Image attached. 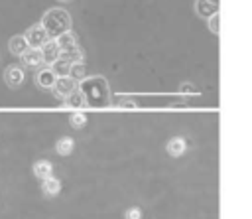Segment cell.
Masks as SVG:
<instances>
[{"label":"cell","instance_id":"1","mask_svg":"<svg viewBox=\"0 0 252 219\" xmlns=\"http://www.w3.org/2000/svg\"><path fill=\"white\" fill-rule=\"evenodd\" d=\"M77 91L83 95L87 107L110 105V87L102 75H91L77 83Z\"/></svg>","mask_w":252,"mask_h":219},{"label":"cell","instance_id":"2","mask_svg":"<svg viewBox=\"0 0 252 219\" xmlns=\"http://www.w3.org/2000/svg\"><path fill=\"white\" fill-rule=\"evenodd\" d=\"M41 28L47 32V36L51 39L59 37L61 34L65 32H71V14L65 10V8H49L43 16H41Z\"/></svg>","mask_w":252,"mask_h":219},{"label":"cell","instance_id":"3","mask_svg":"<svg viewBox=\"0 0 252 219\" xmlns=\"http://www.w3.org/2000/svg\"><path fill=\"white\" fill-rule=\"evenodd\" d=\"M53 95L55 99L59 101H65L73 91H77V81H73L69 75H63V77H57L55 79V85H53Z\"/></svg>","mask_w":252,"mask_h":219},{"label":"cell","instance_id":"4","mask_svg":"<svg viewBox=\"0 0 252 219\" xmlns=\"http://www.w3.org/2000/svg\"><path fill=\"white\" fill-rule=\"evenodd\" d=\"M24 37H26L28 45H30V47H35V49H39V47L49 39L47 32L41 28V24H33V26H30V28L26 30Z\"/></svg>","mask_w":252,"mask_h":219},{"label":"cell","instance_id":"5","mask_svg":"<svg viewBox=\"0 0 252 219\" xmlns=\"http://www.w3.org/2000/svg\"><path fill=\"white\" fill-rule=\"evenodd\" d=\"M55 79H57V75L53 73V69H51V67L43 65V67L35 69L33 81H35V85H37L39 89H53V85H55Z\"/></svg>","mask_w":252,"mask_h":219},{"label":"cell","instance_id":"6","mask_svg":"<svg viewBox=\"0 0 252 219\" xmlns=\"http://www.w3.org/2000/svg\"><path fill=\"white\" fill-rule=\"evenodd\" d=\"M4 81H6L8 87L18 89V87L24 85V81H26V73H24V69H22L20 65H10V67L4 69Z\"/></svg>","mask_w":252,"mask_h":219},{"label":"cell","instance_id":"7","mask_svg":"<svg viewBox=\"0 0 252 219\" xmlns=\"http://www.w3.org/2000/svg\"><path fill=\"white\" fill-rule=\"evenodd\" d=\"M20 59H22L24 67H30V69H39V67H43V65H45L41 51H39V49H35V47H30L24 55H20Z\"/></svg>","mask_w":252,"mask_h":219},{"label":"cell","instance_id":"8","mask_svg":"<svg viewBox=\"0 0 252 219\" xmlns=\"http://www.w3.org/2000/svg\"><path fill=\"white\" fill-rule=\"evenodd\" d=\"M55 43H57V47H59V55H61V53H69V51L79 49V43H77V37H75L73 32H65V34H61L59 37H55Z\"/></svg>","mask_w":252,"mask_h":219},{"label":"cell","instance_id":"9","mask_svg":"<svg viewBox=\"0 0 252 219\" xmlns=\"http://www.w3.org/2000/svg\"><path fill=\"white\" fill-rule=\"evenodd\" d=\"M219 12V6L217 2L213 0H195V14L203 20H209L211 16H215Z\"/></svg>","mask_w":252,"mask_h":219},{"label":"cell","instance_id":"10","mask_svg":"<svg viewBox=\"0 0 252 219\" xmlns=\"http://www.w3.org/2000/svg\"><path fill=\"white\" fill-rule=\"evenodd\" d=\"M8 49H10V53H12V55H16V57L24 55V53L30 49V45H28V41H26L24 34L12 36V37H10V41H8Z\"/></svg>","mask_w":252,"mask_h":219},{"label":"cell","instance_id":"11","mask_svg":"<svg viewBox=\"0 0 252 219\" xmlns=\"http://www.w3.org/2000/svg\"><path fill=\"white\" fill-rule=\"evenodd\" d=\"M185 150H187V140L181 138V136H173V138H169L167 144H165V152H167L169 156H173V158L181 156Z\"/></svg>","mask_w":252,"mask_h":219},{"label":"cell","instance_id":"12","mask_svg":"<svg viewBox=\"0 0 252 219\" xmlns=\"http://www.w3.org/2000/svg\"><path fill=\"white\" fill-rule=\"evenodd\" d=\"M39 51H41V55H43V61L49 63V65L59 57V47H57L55 39H47V41L39 47Z\"/></svg>","mask_w":252,"mask_h":219},{"label":"cell","instance_id":"13","mask_svg":"<svg viewBox=\"0 0 252 219\" xmlns=\"http://www.w3.org/2000/svg\"><path fill=\"white\" fill-rule=\"evenodd\" d=\"M41 191L47 197H55V195L61 193V182L57 178H53V176L45 178V180H41Z\"/></svg>","mask_w":252,"mask_h":219},{"label":"cell","instance_id":"14","mask_svg":"<svg viewBox=\"0 0 252 219\" xmlns=\"http://www.w3.org/2000/svg\"><path fill=\"white\" fill-rule=\"evenodd\" d=\"M53 174V164L49 160H39L33 164V176L37 180H45V178H51Z\"/></svg>","mask_w":252,"mask_h":219},{"label":"cell","instance_id":"15","mask_svg":"<svg viewBox=\"0 0 252 219\" xmlns=\"http://www.w3.org/2000/svg\"><path fill=\"white\" fill-rule=\"evenodd\" d=\"M73 148H75V140H73L71 136H61V138L55 142V152H57L59 156H69V154L73 152Z\"/></svg>","mask_w":252,"mask_h":219},{"label":"cell","instance_id":"16","mask_svg":"<svg viewBox=\"0 0 252 219\" xmlns=\"http://www.w3.org/2000/svg\"><path fill=\"white\" fill-rule=\"evenodd\" d=\"M51 69H53V73L57 75V77H63V75H69V69H71V63L67 61V59H63V57H57L51 65H49Z\"/></svg>","mask_w":252,"mask_h":219},{"label":"cell","instance_id":"17","mask_svg":"<svg viewBox=\"0 0 252 219\" xmlns=\"http://www.w3.org/2000/svg\"><path fill=\"white\" fill-rule=\"evenodd\" d=\"M65 107H71V109H83V107H87V103H85V99H83V95H81L79 91H73V93L65 99Z\"/></svg>","mask_w":252,"mask_h":219},{"label":"cell","instance_id":"18","mask_svg":"<svg viewBox=\"0 0 252 219\" xmlns=\"http://www.w3.org/2000/svg\"><path fill=\"white\" fill-rule=\"evenodd\" d=\"M69 77H71L73 81H81V79H85V77H87V71H85V65H83V61H81V63H71V69H69Z\"/></svg>","mask_w":252,"mask_h":219},{"label":"cell","instance_id":"19","mask_svg":"<svg viewBox=\"0 0 252 219\" xmlns=\"http://www.w3.org/2000/svg\"><path fill=\"white\" fill-rule=\"evenodd\" d=\"M69 122H71V126H75V128H83V126L87 124V114L81 112V110H77V112H73V114L69 116Z\"/></svg>","mask_w":252,"mask_h":219},{"label":"cell","instance_id":"20","mask_svg":"<svg viewBox=\"0 0 252 219\" xmlns=\"http://www.w3.org/2000/svg\"><path fill=\"white\" fill-rule=\"evenodd\" d=\"M124 219H142V209H140V207H130V209H126Z\"/></svg>","mask_w":252,"mask_h":219},{"label":"cell","instance_id":"21","mask_svg":"<svg viewBox=\"0 0 252 219\" xmlns=\"http://www.w3.org/2000/svg\"><path fill=\"white\" fill-rule=\"evenodd\" d=\"M209 28H211L213 34H219V16H217V14L209 18Z\"/></svg>","mask_w":252,"mask_h":219},{"label":"cell","instance_id":"22","mask_svg":"<svg viewBox=\"0 0 252 219\" xmlns=\"http://www.w3.org/2000/svg\"><path fill=\"white\" fill-rule=\"evenodd\" d=\"M118 105H120V107H136V103H134V101H120Z\"/></svg>","mask_w":252,"mask_h":219},{"label":"cell","instance_id":"23","mask_svg":"<svg viewBox=\"0 0 252 219\" xmlns=\"http://www.w3.org/2000/svg\"><path fill=\"white\" fill-rule=\"evenodd\" d=\"M181 91H197V89H193L191 85H181Z\"/></svg>","mask_w":252,"mask_h":219},{"label":"cell","instance_id":"24","mask_svg":"<svg viewBox=\"0 0 252 219\" xmlns=\"http://www.w3.org/2000/svg\"><path fill=\"white\" fill-rule=\"evenodd\" d=\"M59 2H71V0H59Z\"/></svg>","mask_w":252,"mask_h":219}]
</instances>
